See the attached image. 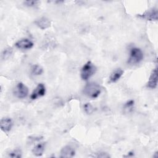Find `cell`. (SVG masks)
Returning a JSON list of instances; mask_svg holds the SVG:
<instances>
[{
	"label": "cell",
	"mask_w": 158,
	"mask_h": 158,
	"mask_svg": "<svg viewBox=\"0 0 158 158\" xmlns=\"http://www.w3.org/2000/svg\"><path fill=\"white\" fill-rule=\"evenodd\" d=\"M83 92L85 95L90 98H96L101 92V86L96 83L90 82L83 88Z\"/></svg>",
	"instance_id": "obj_1"
},
{
	"label": "cell",
	"mask_w": 158,
	"mask_h": 158,
	"mask_svg": "<svg viewBox=\"0 0 158 158\" xmlns=\"http://www.w3.org/2000/svg\"><path fill=\"white\" fill-rule=\"evenodd\" d=\"M96 71V67L91 61H88L81 68L80 75L83 80H88Z\"/></svg>",
	"instance_id": "obj_2"
},
{
	"label": "cell",
	"mask_w": 158,
	"mask_h": 158,
	"mask_svg": "<svg viewBox=\"0 0 158 158\" xmlns=\"http://www.w3.org/2000/svg\"><path fill=\"white\" fill-rule=\"evenodd\" d=\"M143 59V53L138 48H132L130 50V55L128 59V64L134 65L139 63Z\"/></svg>",
	"instance_id": "obj_3"
},
{
	"label": "cell",
	"mask_w": 158,
	"mask_h": 158,
	"mask_svg": "<svg viewBox=\"0 0 158 158\" xmlns=\"http://www.w3.org/2000/svg\"><path fill=\"white\" fill-rule=\"evenodd\" d=\"M28 94V88L26 85H25L23 83L19 82L17 84L15 90H14V94L18 98H25Z\"/></svg>",
	"instance_id": "obj_4"
},
{
	"label": "cell",
	"mask_w": 158,
	"mask_h": 158,
	"mask_svg": "<svg viewBox=\"0 0 158 158\" xmlns=\"http://www.w3.org/2000/svg\"><path fill=\"white\" fill-rule=\"evenodd\" d=\"M139 17L144 19L147 20L151 21H156L158 19V12L157 10L154 8L150 9L146 12H144L143 14L139 15Z\"/></svg>",
	"instance_id": "obj_5"
},
{
	"label": "cell",
	"mask_w": 158,
	"mask_h": 158,
	"mask_svg": "<svg viewBox=\"0 0 158 158\" xmlns=\"http://www.w3.org/2000/svg\"><path fill=\"white\" fill-rule=\"evenodd\" d=\"M46 93V87L44 84L39 83L35 89L33 91L30 98L33 100L36 99L40 97L43 96Z\"/></svg>",
	"instance_id": "obj_6"
},
{
	"label": "cell",
	"mask_w": 158,
	"mask_h": 158,
	"mask_svg": "<svg viewBox=\"0 0 158 158\" xmlns=\"http://www.w3.org/2000/svg\"><path fill=\"white\" fill-rule=\"evenodd\" d=\"M13 126L12 120L10 117H3L0 122L1 129L5 133H8L12 129Z\"/></svg>",
	"instance_id": "obj_7"
},
{
	"label": "cell",
	"mask_w": 158,
	"mask_h": 158,
	"mask_svg": "<svg viewBox=\"0 0 158 158\" xmlns=\"http://www.w3.org/2000/svg\"><path fill=\"white\" fill-rule=\"evenodd\" d=\"M15 46L20 49H30L33 46V43L28 38H23L17 41Z\"/></svg>",
	"instance_id": "obj_8"
},
{
	"label": "cell",
	"mask_w": 158,
	"mask_h": 158,
	"mask_svg": "<svg viewBox=\"0 0 158 158\" xmlns=\"http://www.w3.org/2000/svg\"><path fill=\"white\" fill-rule=\"evenodd\" d=\"M157 78H158L157 69L156 67L154 69H153V70L151 73L149 80L147 83V87L151 89L156 88L157 85Z\"/></svg>",
	"instance_id": "obj_9"
},
{
	"label": "cell",
	"mask_w": 158,
	"mask_h": 158,
	"mask_svg": "<svg viewBox=\"0 0 158 158\" xmlns=\"http://www.w3.org/2000/svg\"><path fill=\"white\" fill-rule=\"evenodd\" d=\"M75 154V149L69 145L65 146L60 151V157H72Z\"/></svg>",
	"instance_id": "obj_10"
},
{
	"label": "cell",
	"mask_w": 158,
	"mask_h": 158,
	"mask_svg": "<svg viewBox=\"0 0 158 158\" xmlns=\"http://www.w3.org/2000/svg\"><path fill=\"white\" fill-rule=\"evenodd\" d=\"M35 23L36 25L41 29L44 30L46 28H48L50 27L51 25V22L50 20L45 17H43L38 20H36L35 21Z\"/></svg>",
	"instance_id": "obj_11"
},
{
	"label": "cell",
	"mask_w": 158,
	"mask_h": 158,
	"mask_svg": "<svg viewBox=\"0 0 158 158\" xmlns=\"http://www.w3.org/2000/svg\"><path fill=\"white\" fill-rule=\"evenodd\" d=\"M123 73V70L122 69L118 68L115 69L110 75V77H109L110 82V83L116 82L120 79V78L122 77Z\"/></svg>",
	"instance_id": "obj_12"
},
{
	"label": "cell",
	"mask_w": 158,
	"mask_h": 158,
	"mask_svg": "<svg viewBox=\"0 0 158 158\" xmlns=\"http://www.w3.org/2000/svg\"><path fill=\"white\" fill-rule=\"evenodd\" d=\"M45 143H40L37 144L32 149V153L36 156H41L43 155L45 150Z\"/></svg>",
	"instance_id": "obj_13"
},
{
	"label": "cell",
	"mask_w": 158,
	"mask_h": 158,
	"mask_svg": "<svg viewBox=\"0 0 158 158\" xmlns=\"http://www.w3.org/2000/svg\"><path fill=\"white\" fill-rule=\"evenodd\" d=\"M31 72L34 75H40L43 73V69L39 65H34L31 68Z\"/></svg>",
	"instance_id": "obj_14"
},
{
	"label": "cell",
	"mask_w": 158,
	"mask_h": 158,
	"mask_svg": "<svg viewBox=\"0 0 158 158\" xmlns=\"http://www.w3.org/2000/svg\"><path fill=\"white\" fill-rule=\"evenodd\" d=\"M12 54V49L11 48H7L4 49L2 52L1 57L2 59H7Z\"/></svg>",
	"instance_id": "obj_15"
},
{
	"label": "cell",
	"mask_w": 158,
	"mask_h": 158,
	"mask_svg": "<svg viewBox=\"0 0 158 158\" xmlns=\"http://www.w3.org/2000/svg\"><path fill=\"white\" fill-rule=\"evenodd\" d=\"M22 152L20 149L16 148L9 153V157L12 158H20L22 157Z\"/></svg>",
	"instance_id": "obj_16"
},
{
	"label": "cell",
	"mask_w": 158,
	"mask_h": 158,
	"mask_svg": "<svg viewBox=\"0 0 158 158\" xmlns=\"http://www.w3.org/2000/svg\"><path fill=\"white\" fill-rule=\"evenodd\" d=\"M83 108L85 110V112L87 114H91L94 111V107L90 103H86L83 106Z\"/></svg>",
	"instance_id": "obj_17"
},
{
	"label": "cell",
	"mask_w": 158,
	"mask_h": 158,
	"mask_svg": "<svg viewBox=\"0 0 158 158\" xmlns=\"http://www.w3.org/2000/svg\"><path fill=\"white\" fill-rule=\"evenodd\" d=\"M134 103H135V102H134V101H133V100H130V101H128V102H127L125 104H124V106H123V109H125V110H132V109H133V106H134Z\"/></svg>",
	"instance_id": "obj_18"
},
{
	"label": "cell",
	"mask_w": 158,
	"mask_h": 158,
	"mask_svg": "<svg viewBox=\"0 0 158 158\" xmlns=\"http://www.w3.org/2000/svg\"><path fill=\"white\" fill-rule=\"evenodd\" d=\"M38 3V1H25L23 2V4L28 7H33Z\"/></svg>",
	"instance_id": "obj_19"
},
{
	"label": "cell",
	"mask_w": 158,
	"mask_h": 158,
	"mask_svg": "<svg viewBox=\"0 0 158 158\" xmlns=\"http://www.w3.org/2000/svg\"><path fill=\"white\" fill-rule=\"evenodd\" d=\"M96 155H93V157H109L110 156L107 154L106 152H99V153H96Z\"/></svg>",
	"instance_id": "obj_20"
}]
</instances>
